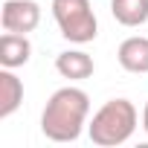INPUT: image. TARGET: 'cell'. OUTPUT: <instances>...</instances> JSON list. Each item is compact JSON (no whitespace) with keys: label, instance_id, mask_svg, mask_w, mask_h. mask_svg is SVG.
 Here are the masks:
<instances>
[{"label":"cell","instance_id":"1","mask_svg":"<svg viewBox=\"0 0 148 148\" xmlns=\"http://www.w3.org/2000/svg\"><path fill=\"white\" fill-rule=\"evenodd\" d=\"M90 116V96L82 87H61L47 99L41 131L52 142H76Z\"/></svg>","mask_w":148,"mask_h":148},{"label":"cell","instance_id":"2","mask_svg":"<svg viewBox=\"0 0 148 148\" xmlns=\"http://www.w3.org/2000/svg\"><path fill=\"white\" fill-rule=\"evenodd\" d=\"M136 122H139V113L134 108V102L128 99H110L105 102L90 125H87V134L93 139V145H102V148H113V145H122L134 136L136 131Z\"/></svg>","mask_w":148,"mask_h":148},{"label":"cell","instance_id":"3","mask_svg":"<svg viewBox=\"0 0 148 148\" xmlns=\"http://www.w3.org/2000/svg\"><path fill=\"white\" fill-rule=\"evenodd\" d=\"M52 18L70 44H90L99 35V21L90 0H52Z\"/></svg>","mask_w":148,"mask_h":148},{"label":"cell","instance_id":"4","mask_svg":"<svg viewBox=\"0 0 148 148\" xmlns=\"http://www.w3.org/2000/svg\"><path fill=\"white\" fill-rule=\"evenodd\" d=\"M41 23V6L35 0H6L0 9V26L3 32H21L29 35Z\"/></svg>","mask_w":148,"mask_h":148},{"label":"cell","instance_id":"5","mask_svg":"<svg viewBox=\"0 0 148 148\" xmlns=\"http://www.w3.org/2000/svg\"><path fill=\"white\" fill-rule=\"evenodd\" d=\"M55 70H58V76H64L70 82H84L93 76L96 64L84 49H67V52L55 55Z\"/></svg>","mask_w":148,"mask_h":148},{"label":"cell","instance_id":"6","mask_svg":"<svg viewBox=\"0 0 148 148\" xmlns=\"http://www.w3.org/2000/svg\"><path fill=\"white\" fill-rule=\"evenodd\" d=\"M32 58V44L21 32H3L0 35V67L18 70Z\"/></svg>","mask_w":148,"mask_h":148},{"label":"cell","instance_id":"7","mask_svg":"<svg viewBox=\"0 0 148 148\" xmlns=\"http://www.w3.org/2000/svg\"><path fill=\"white\" fill-rule=\"evenodd\" d=\"M116 58L122 70L128 73H148V38L145 35H131L119 44Z\"/></svg>","mask_w":148,"mask_h":148},{"label":"cell","instance_id":"8","mask_svg":"<svg viewBox=\"0 0 148 148\" xmlns=\"http://www.w3.org/2000/svg\"><path fill=\"white\" fill-rule=\"evenodd\" d=\"M23 102V82L15 76V70H0V119H9Z\"/></svg>","mask_w":148,"mask_h":148},{"label":"cell","instance_id":"9","mask_svg":"<svg viewBox=\"0 0 148 148\" xmlns=\"http://www.w3.org/2000/svg\"><path fill=\"white\" fill-rule=\"evenodd\" d=\"M110 15L122 26L148 23V0H110Z\"/></svg>","mask_w":148,"mask_h":148},{"label":"cell","instance_id":"10","mask_svg":"<svg viewBox=\"0 0 148 148\" xmlns=\"http://www.w3.org/2000/svg\"><path fill=\"white\" fill-rule=\"evenodd\" d=\"M142 128H145V134H148V102H145V108H142Z\"/></svg>","mask_w":148,"mask_h":148}]
</instances>
